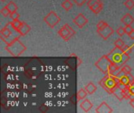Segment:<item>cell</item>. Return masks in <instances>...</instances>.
Instances as JSON below:
<instances>
[{"mask_svg":"<svg viewBox=\"0 0 134 113\" xmlns=\"http://www.w3.org/2000/svg\"><path fill=\"white\" fill-rule=\"evenodd\" d=\"M31 31V27L25 22H23L21 26L20 27V28L18 29V32L20 33V35L21 36H24L27 34H28V32Z\"/></svg>","mask_w":134,"mask_h":113,"instance_id":"obj_13","label":"cell"},{"mask_svg":"<svg viewBox=\"0 0 134 113\" xmlns=\"http://www.w3.org/2000/svg\"><path fill=\"white\" fill-rule=\"evenodd\" d=\"M80 107L82 108V109L85 112H90L92 109V108H93V103L90 101V100L85 99L80 104Z\"/></svg>","mask_w":134,"mask_h":113,"instance_id":"obj_12","label":"cell"},{"mask_svg":"<svg viewBox=\"0 0 134 113\" xmlns=\"http://www.w3.org/2000/svg\"><path fill=\"white\" fill-rule=\"evenodd\" d=\"M133 31V28H132L131 25H126V27H125V32H126V34L129 35V34H130Z\"/></svg>","mask_w":134,"mask_h":113,"instance_id":"obj_30","label":"cell"},{"mask_svg":"<svg viewBox=\"0 0 134 113\" xmlns=\"http://www.w3.org/2000/svg\"><path fill=\"white\" fill-rule=\"evenodd\" d=\"M114 45H115V46H116V47H119V48L122 49V48L125 46L126 44H125L124 41H123L122 39H116V40L115 41Z\"/></svg>","mask_w":134,"mask_h":113,"instance_id":"obj_21","label":"cell"},{"mask_svg":"<svg viewBox=\"0 0 134 113\" xmlns=\"http://www.w3.org/2000/svg\"><path fill=\"white\" fill-rule=\"evenodd\" d=\"M130 105L133 107L134 109V98L133 99H132V100H130Z\"/></svg>","mask_w":134,"mask_h":113,"instance_id":"obj_34","label":"cell"},{"mask_svg":"<svg viewBox=\"0 0 134 113\" xmlns=\"http://www.w3.org/2000/svg\"><path fill=\"white\" fill-rule=\"evenodd\" d=\"M116 32H117V34H118L119 36L124 35V34H126V32H125V28H123V27H119V28H118V29L116 30Z\"/></svg>","mask_w":134,"mask_h":113,"instance_id":"obj_29","label":"cell"},{"mask_svg":"<svg viewBox=\"0 0 134 113\" xmlns=\"http://www.w3.org/2000/svg\"><path fill=\"white\" fill-rule=\"evenodd\" d=\"M5 50L13 57H19L27 50V47L23 44V42L19 39H17L13 42L6 45Z\"/></svg>","mask_w":134,"mask_h":113,"instance_id":"obj_4","label":"cell"},{"mask_svg":"<svg viewBox=\"0 0 134 113\" xmlns=\"http://www.w3.org/2000/svg\"><path fill=\"white\" fill-rule=\"evenodd\" d=\"M97 87L93 84V83L90 82L86 87H85V90H86V92L88 93V94L91 95L93 94L96 91H97Z\"/></svg>","mask_w":134,"mask_h":113,"instance_id":"obj_16","label":"cell"},{"mask_svg":"<svg viewBox=\"0 0 134 113\" xmlns=\"http://www.w3.org/2000/svg\"><path fill=\"white\" fill-rule=\"evenodd\" d=\"M73 2V3L76 4L78 6H83L86 2H88V0H71Z\"/></svg>","mask_w":134,"mask_h":113,"instance_id":"obj_26","label":"cell"},{"mask_svg":"<svg viewBox=\"0 0 134 113\" xmlns=\"http://www.w3.org/2000/svg\"><path fill=\"white\" fill-rule=\"evenodd\" d=\"M57 34L64 41H68L75 35V31L71 26H69L68 24H65L63 27L60 28V29L58 31Z\"/></svg>","mask_w":134,"mask_h":113,"instance_id":"obj_7","label":"cell"},{"mask_svg":"<svg viewBox=\"0 0 134 113\" xmlns=\"http://www.w3.org/2000/svg\"><path fill=\"white\" fill-rule=\"evenodd\" d=\"M89 20L82 14V13H79L74 19H73V23L78 26L79 28H82L87 23Z\"/></svg>","mask_w":134,"mask_h":113,"instance_id":"obj_9","label":"cell"},{"mask_svg":"<svg viewBox=\"0 0 134 113\" xmlns=\"http://www.w3.org/2000/svg\"><path fill=\"white\" fill-rule=\"evenodd\" d=\"M113 94L119 100V101H122L124 99H126L125 98V95H124V92H123V90H122L121 88H119L118 86L113 91Z\"/></svg>","mask_w":134,"mask_h":113,"instance_id":"obj_15","label":"cell"},{"mask_svg":"<svg viewBox=\"0 0 134 113\" xmlns=\"http://www.w3.org/2000/svg\"><path fill=\"white\" fill-rule=\"evenodd\" d=\"M96 112L97 113H111L113 112V109L105 102H102L97 109H96Z\"/></svg>","mask_w":134,"mask_h":113,"instance_id":"obj_10","label":"cell"},{"mask_svg":"<svg viewBox=\"0 0 134 113\" xmlns=\"http://www.w3.org/2000/svg\"><path fill=\"white\" fill-rule=\"evenodd\" d=\"M120 69V67L119 65H117L115 63H111V64L110 65L109 67V70H108V74H111V75H115V73L119 71Z\"/></svg>","mask_w":134,"mask_h":113,"instance_id":"obj_19","label":"cell"},{"mask_svg":"<svg viewBox=\"0 0 134 113\" xmlns=\"http://www.w3.org/2000/svg\"><path fill=\"white\" fill-rule=\"evenodd\" d=\"M0 13H1V14L3 16V17H8V16H9V14H10V11L9 10V9L6 7V6H4L1 10H0Z\"/></svg>","mask_w":134,"mask_h":113,"instance_id":"obj_25","label":"cell"},{"mask_svg":"<svg viewBox=\"0 0 134 113\" xmlns=\"http://www.w3.org/2000/svg\"><path fill=\"white\" fill-rule=\"evenodd\" d=\"M90 8V9L93 13H95V14H99L101 11H102V9H103V8H104V4H103V2H102V1L101 0H99L98 2H97L96 3H94L93 5H92L90 7H89Z\"/></svg>","mask_w":134,"mask_h":113,"instance_id":"obj_11","label":"cell"},{"mask_svg":"<svg viewBox=\"0 0 134 113\" xmlns=\"http://www.w3.org/2000/svg\"><path fill=\"white\" fill-rule=\"evenodd\" d=\"M22 23H23V22H21V21H20V20H18V19L13 20V21H11V24H12L13 27L16 30H17V31H18V29L20 28V27L21 26Z\"/></svg>","mask_w":134,"mask_h":113,"instance_id":"obj_22","label":"cell"},{"mask_svg":"<svg viewBox=\"0 0 134 113\" xmlns=\"http://www.w3.org/2000/svg\"><path fill=\"white\" fill-rule=\"evenodd\" d=\"M111 63H113V62L110 60V58L108 57V55H104L97 61H96V63L94 64L102 73L107 75V74H108L109 67L111 64Z\"/></svg>","mask_w":134,"mask_h":113,"instance_id":"obj_6","label":"cell"},{"mask_svg":"<svg viewBox=\"0 0 134 113\" xmlns=\"http://www.w3.org/2000/svg\"><path fill=\"white\" fill-rule=\"evenodd\" d=\"M121 70L126 74V75H129V74H131V72H132V68H130V66H129L128 64H125L123 65L122 68H121Z\"/></svg>","mask_w":134,"mask_h":113,"instance_id":"obj_24","label":"cell"},{"mask_svg":"<svg viewBox=\"0 0 134 113\" xmlns=\"http://www.w3.org/2000/svg\"><path fill=\"white\" fill-rule=\"evenodd\" d=\"M130 85H134V81L132 83H131V84H130Z\"/></svg>","mask_w":134,"mask_h":113,"instance_id":"obj_35","label":"cell"},{"mask_svg":"<svg viewBox=\"0 0 134 113\" xmlns=\"http://www.w3.org/2000/svg\"><path fill=\"white\" fill-rule=\"evenodd\" d=\"M43 20L50 28H53L60 21V18L55 11H50L43 18Z\"/></svg>","mask_w":134,"mask_h":113,"instance_id":"obj_8","label":"cell"},{"mask_svg":"<svg viewBox=\"0 0 134 113\" xmlns=\"http://www.w3.org/2000/svg\"><path fill=\"white\" fill-rule=\"evenodd\" d=\"M121 21H122V23L124 24L125 25H131L133 23H134V18L131 14H130V13H126V14L121 18Z\"/></svg>","mask_w":134,"mask_h":113,"instance_id":"obj_14","label":"cell"},{"mask_svg":"<svg viewBox=\"0 0 134 113\" xmlns=\"http://www.w3.org/2000/svg\"><path fill=\"white\" fill-rule=\"evenodd\" d=\"M128 35H129V37H130L131 39H134V30L130 33V34H129Z\"/></svg>","mask_w":134,"mask_h":113,"instance_id":"obj_33","label":"cell"},{"mask_svg":"<svg viewBox=\"0 0 134 113\" xmlns=\"http://www.w3.org/2000/svg\"><path fill=\"white\" fill-rule=\"evenodd\" d=\"M119 83H120V78L117 77L115 75L107 74L99 82V84L109 94H113L114 90L117 87V86Z\"/></svg>","mask_w":134,"mask_h":113,"instance_id":"obj_3","label":"cell"},{"mask_svg":"<svg viewBox=\"0 0 134 113\" xmlns=\"http://www.w3.org/2000/svg\"><path fill=\"white\" fill-rule=\"evenodd\" d=\"M61 6H62L63 9H64L66 11H69V10L73 7V3H72L71 0H64V1L61 3Z\"/></svg>","mask_w":134,"mask_h":113,"instance_id":"obj_18","label":"cell"},{"mask_svg":"<svg viewBox=\"0 0 134 113\" xmlns=\"http://www.w3.org/2000/svg\"><path fill=\"white\" fill-rule=\"evenodd\" d=\"M122 50H123V51H124L126 53H127V54H129V55L133 52V49H132L130 46H127V45H125V46L122 48Z\"/></svg>","mask_w":134,"mask_h":113,"instance_id":"obj_28","label":"cell"},{"mask_svg":"<svg viewBox=\"0 0 134 113\" xmlns=\"http://www.w3.org/2000/svg\"><path fill=\"white\" fill-rule=\"evenodd\" d=\"M6 7L9 9V10L10 11V13H13V12H16L17 10V6L16 4L14 2H9L7 5H6Z\"/></svg>","mask_w":134,"mask_h":113,"instance_id":"obj_20","label":"cell"},{"mask_svg":"<svg viewBox=\"0 0 134 113\" xmlns=\"http://www.w3.org/2000/svg\"><path fill=\"white\" fill-rule=\"evenodd\" d=\"M124 75H126V74H125V73H124V72H123L121 70V68H120V71H119V72H118V73H117L115 76H116L117 77H119V78H121V77H122V76H123Z\"/></svg>","mask_w":134,"mask_h":113,"instance_id":"obj_32","label":"cell"},{"mask_svg":"<svg viewBox=\"0 0 134 113\" xmlns=\"http://www.w3.org/2000/svg\"><path fill=\"white\" fill-rule=\"evenodd\" d=\"M110 60L119 65L120 68L126 64V62L130 60V55L126 53L122 49L119 47H115L109 53L107 54Z\"/></svg>","mask_w":134,"mask_h":113,"instance_id":"obj_2","label":"cell"},{"mask_svg":"<svg viewBox=\"0 0 134 113\" xmlns=\"http://www.w3.org/2000/svg\"><path fill=\"white\" fill-rule=\"evenodd\" d=\"M87 94H88V93L86 92V90H85V88L84 89H80L79 90V92L77 93V98H78V101H82V100H83V99H85L86 98V97L87 96Z\"/></svg>","mask_w":134,"mask_h":113,"instance_id":"obj_17","label":"cell"},{"mask_svg":"<svg viewBox=\"0 0 134 113\" xmlns=\"http://www.w3.org/2000/svg\"><path fill=\"white\" fill-rule=\"evenodd\" d=\"M0 1H2V2H5V1H6V0H0Z\"/></svg>","mask_w":134,"mask_h":113,"instance_id":"obj_36","label":"cell"},{"mask_svg":"<svg viewBox=\"0 0 134 113\" xmlns=\"http://www.w3.org/2000/svg\"><path fill=\"white\" fill-rule=\"evenodd\" d=\"M124 5L128 9L131 10L134 8V0H126L124 2Z\"/></svg>","mask_w":134,"mask_h":113,"instance_id":"obj_23","label":"cell"},{"mask_svg":"<svg viewBox=\"0 0 134 113\" xmlns=\"http://www.w3.org/2000/svg\"><path fill=\"white\" fill-rule=\"evenodd\" d=\"M99 0H88V2H87V6H88V7H90L92 5H93L94 3H96L97 2H98Z\"/></svg>","mask_w":134,"mask_h":113,"instance_id":"obj_31","label":"cell"},{"mask_svg":"<svg viewBox=\"0 0 134 113\" xmlns=\"http://www.w3.org/2000/svg\"><path fill=\"white\" fill-rule=\"evenodd\" d=\"M20 36H21V35H20L18 31L16 30L13 27V25L11 24V22L8 23L0 31V38L6 45L9 44V43L13 42V41H15L16 39H19Z\"/></svg>","mask_w":134,"mask_h":113,"instance_id":"obj_1","label":"cell"},{"mask_svg":"<svg viewBox=\"0 0 134 113\" xmlns=\"http://www.w3.org/2000/svg\"><path fill=\"white\" fill-rule=\"evenodd\" d=\"M97 32L104 40H107L115 32L113 28L109 26V24H107L104 20H100L97 24Z\"/></svg>","mask_w":134,"mask_h":113,"instance_id":"obj_5","label":"cell"},{"mask_svg":"<svg viewBox=\"0 0 134 113\" xmlns=\"http://www.w3.org/2000/svg\"><path fill=\"white\" fill-rule=\"evenodd\" d=\"M9 17L11 20H16V19H19L20 17V14L16 11V12H13V13H10L9 14Z\"/></svg>","mask_w":134,"mask_h":113,"instance_id":"obj_27","label":"cell"}]
</instances>
